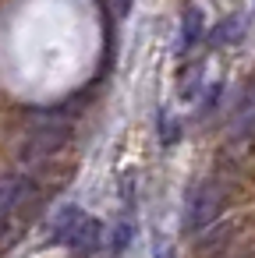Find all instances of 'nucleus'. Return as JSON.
I'll list each match as a JSON object with an SVG mask.
<instances>
[{
	"label": "nucleus",
	"mask_w": 255,
	"mask_h": 258,
	"mask_svg": "<svg viewBox=\"0 0 255 258\" xmlns=\"http://www.w3.org/2000/svg\"><path fill=\"white\" fill-rule=\"evenodd\" d=\"M223 198H227V191H223L216 180H213V184H202V187L195 191V198H191V209H188V226H191V230L209 226V223L220 216Z\"/></svg>",
	"instance_id": "f257e3e1"
},
{
	"label": "nucleus",
	"mask_w": 255,
	"mask_h": 258,
	"mask_svg": "<svg viewBox=\"0 0 255 258\" xmlns=\"http://www.w3.org/2000/svg\"><path fill=\"white\" fill-rule=\"evenodd\" d=\"M29 195H32V184L25 177H0V233H4L8 219L15 216V209L25 205Z\"/></svg>",
	"instance_id": "f03ea898"
},
{
	"label": "nucleus",
	"mask_w": 255,
	"mask_h": 258,
	"mask_svg": "<svg viewBox=\"0 0 255 258\" xmlns=\"http://www.w3.org/2000/svg\"><path fill=\"white\" fill-rule=\"evenodd\" d=\"M71 142V127L64 120H36L32 124V149L36 152H61Z\"/></svg>",
	"instance_id": "7ed1b4c3"
},
{
	"label": "nucleus",
	"mask_w": 255,
	"mask_h": 258,
	"mask_svg": "<svg viewBox=\"0 0 255 258\" xmlns=\"http://www.w3.org/2000/svg\"><path fill=\"white\" fill-rule=\"evenodd\" d=\"M99 240H103V226H99V219H92V216H78L75 230L68 233L71 251L89 254V251H96V247H99Z\"/></svg>",
	"instance_id": "20e7f679"
},
{
	"label": "nucleus",
	"mask_w": 255,
	"mask_h": 258,
	"mask_svg": "<svg viewBox=\"0 0 255 258\" xmlns=\"http://www.w3.org/2000/svg\"><path fill=\"white\" fill-rule=\"evenodd\" d=\"M241 32H244V18H241V15H230V18H223V22L213 29V43H216V46H230V43L241 39Z\"/></svg>",
	"instance_id": "39448f33"
},
{
	"label": "nucleus",
	"mask_w": 255,
	"mask_h": 258,
	"mask_svg": "<svg viewBox=\"0 0 255 258\" xmlns=\"http://www.w3.org/2000/svg\"><path fill=\"white\" fill-rule=\"evenodd\" d=\"M78 216H82V212H78L75 205L61 209V212L54 216V237H64V240H68V233H71V230H75V223H78Z\"/></svg>",
	"instance_id": "423d86ee"
},
{
	"label": "nucleus",
	"mask_w": 255,
	"mask_h": 258,
	"mask_svg": "<svg viewBox=\"0 0 255 258\" xmlns=\"http://www.w3.org/2000/svg\"><path fill=\"white\" fill-rule=\"evenodd\" d=\"M198 32H202V15L198 11H188L184 15V46H191L198 39Z\"/></svg>",
	"instance_id": "0eeeda50"
},
{
	"label": "nucleus",
	"mask_w": 255,
	"mask_h": 258,
	"mask_svg": "<svg viewBox=\"0 0 255 258\" xmlns=\"http://www.w3.org/2000/svg\"><path fill=\"white\" fill-rule=\"evenodd\" d=\"M128 233H131V226H128V223H121V226H117V237H114V251H121V247L128 244Z\"/></svg>",
	"instance_id": "6e6552de"
}]
</instances>
